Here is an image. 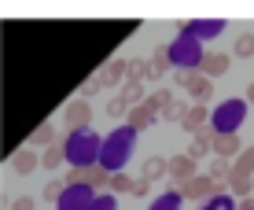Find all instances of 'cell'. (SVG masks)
<instances>
[{
	"mask_svg": "<svg viewBox=\"0 0 254 210\" xmlns=\"http://www.w3.org/2000/svg\"><path fill=\"white\" fill-rule=\"evenodd\" d=\"M74 137H77V140H70V144L63 147V155H66L70 162H77V166H92L96 151H100V140H96V133H85V129H77Z\"/></svg>",
	"mask_w": 254,
	"mask_h": 210,
	"instance_id": "6da1fadb",
	"label": "cell"
},
{
	"mask_svg": "<svg viewBox=\"0 0 254 210\" xmlns=\"http://www.w3.org/2000/svg\"><path fill=\"white\" fill-rule=\"evenodd\" d=\"M166 173L173 177V185H188L191 177H195V162L188 159V155H173V159H166Z\"/></svg>",
	"mask_w": 254,
	"mask_h": 210,
	"instance_id": "7a4b0ae2",
	"label": "cell"
},
{
	"mask_svg": "<svg viewBox=\"0 0 254 210\" xmlns=\"http://www.w3.org/2000/svg\"><path fill=\"white\" fill-rule=\"evenodd\" d=\"M221 192V185H214L210 177H191L188 185H181V199H206V196H217Z\"/></svg>",
	"mask_w": 254,
	"mask_h": 210,
	"instance_id": "3957f363",
	"label": "cell"
},
{
	"mask_svg": "<svg viewBox=\"0 0 254 210\" xmlns=\"http://www.w3.org/2000/svg\"><path fill=\"white\" fill-rule=\"evenodd\" d=\"M155 118H159V111H155L151 103H147V96H144V100H140L136 107L129 111V126H126V129H133V133H140V129H147V126H151Z\"/></svg>",
	"mask_w": 254,
	"mask_h": 210,
	"instance_id": "277c9868",
	"label": "cell"
},
{
	"mask_svg": "<svg viewBox=\"0 0 254 210\" xmlns=\"http://www.w3.org/2000/svg\"><path fill=\"white\" fill-rule=\"evenodd\" d=\"M240 122H243V103L240 100H229V103H225V111L217 115V129H214V133H232Z\"/></svg>",
	"mask_w": 254,
	"mask_h": 210,
	"instance_id": "5b68a950",
	"label": "cell"
},
{
	"mask_svg": "<svg viewBox=\"0 0 254 210\" xmlns=\"http://www.w3.org/2000/svg\"><path fill=\"white\" fill-rule=\"evenodd\" d=\"M133 129H118V133H115V140H111V144H107V162H122V159H126V155H129V147H133Z\"/></svg>",
	"mask_w": 254,
	"mask_h": 210,
	"instance_id": "8992f818",
	"label": "cell"
},
{
	"mask_svg": "<svg viewBox=\"0 0 254 210\" xmlns=\"http://www.w3.org/2000/svg\"><path fill=\"white\" fill-rule=\"evenodd\" d=\"M89 115H92L89 103H85V100H74V103L66 107V126H70V129H85V126H89Z\"/></svg>",
	"mask_w": 254,
	"mask_h": 210,
	"instance_id": "52a82bcc",
	"label": "cell"
},
{
	"mask_svg": "<svg viewBox=\"0 0 254 210\" xmlns=\"http://www.w3.org/2000/svg\"><path fill=\"white\" fill-rule=\"evenodd\" d=\"M166 70H170V48H155V56H151V63H144V77H162Z\"/></svg>",
	"mask_w": 254,
	"mask_h": 210,
	"instance_id": "ba28073f",
	"label": "cell"
},
{
	"mask_svg": "<svg viewBox=\"0 0 254 210\" xmlns=\"http://www.w3.org/2000/svg\"><path fill=\"white\" fill-rule=\"evenodd\" d=\"M232 59L225 56V52H210V56H203V77H217V74H225L229 70Z\"/></svg>",
	"mask_w": 254,
	"mask_h": 210,
	"instance_id": "9c48e42d",
	"label": "cell"
},
{
	"mask_svg": "<svg viewBox=\"0 0 254 210\" xmlns=\"http://www.w3.org/2000/svg\"><path fill=\"white\" fill-rule=\"evenodd\" d=\"M185 89L195 96V103H206L210 96H214V81H210V77H203V74H191V81L185 85Z\"/></svg>",
	"mask_w": 254,
	"mask_h": 210,
	"instance_id": "30bf717a",
	"label": "cell"
},
{
	"mask_svg": "<svg viewBox=\"0 0 254 210\" xmlns=\"http://www.w3.org/2000/svg\"><path fill=\"white\" fill-rule=\"evenodd\" d=\"M210 140H214V129L203 126V129L195 133V140H191V147H188V159H191V162H199V159L210 151Z\"/></svg>",
	"mask_w": 254,
	"mask_h": 210,
	"instance_id": "8fae6325",
	"label": "cell"
},
{
	"mask_svg": "<svg viewBox=\"0 0 254 210\" xmlns=\"http://www.w3.org/2000/svg\"><path fill=\"white\" fill-rule=\"evenodd\" d=\"M210 144H214L217 159H229V155L240 151V140H236L232 133H214V140H210Z\"/></svg>",
	"mask_w": 254,
	"mask_h": 210,
	"instance_id": "7c38bea8",
	"label": "cell"
},
{
	"mask_svg": "<svg viewBox=\"0 0 254 210\" xmlns=\"http://www.w3.org/2000/svg\"><path fill=\"white\" fill-rule=\"evenodd\" d=\"M11 166H15V173H33V170H37V151H33V147L15 151L11 155Z\"/></svg>",
	"mask_w": 254,
	"mask_h": 210,
	"instance_id": "4fadbf2b",
	"label": "cell"
},
{
	"mask_svg": "<svg viewBox=\"0 0 254 210\" xmlns=\"http://www.w3.org/2000/svg\"><path fill=\"white\" fill-rule=\"evenodd\" d=\"M181 126H185L188 133H199V129L206 126V107H199V103H195V107H188L185 118H181Z\"/></svg>",
	"mask_w": 254,
	"mask_h": 210,
	"instance_id": "5bb4252c",
	"label": "cell"
},
{
	"mask_svg": "<svg viewBox=\"0 0 254 210\" xmlns=\"http://www.w3.org/2000/svg\"><path fill=\"white\" fill-rule=\"evenodd\" d=\"M107 177H111V173L103 170V166H85V170H81V181L89 188H103V185H107Z\"/></svg>",
	"mask_w": 254,
	"mask_h": 210,
	"instance_id": "9a60e30c",
	"label": "cell"
},
{
	"mask_svg": "<svg viewBox=\"0 0 254 210\" xmlns=\"http://www.w3.org/2000/svg\"><path fill=\"white\" fill-rule=\"evenodd\" d=\"M122 74H126V63H122V59H111V63L103 67V70H100L96 77H100V85H115Z\"/></svg>",
	"mask_w": 254,
	"mask_h": 210,
	"instance_id": "2e32d148",
	"label": "cell"
},
{
	"mask_svg": "<svg viewBox=\"0 0 254 210\" xmlns=\"http://www.w3.org/2000/svg\"><path fill=\"white\" fill-rule=\"evenodd\" d=\"M166 173V159L162 155H147V162H144V181H159Z\"/></svg>",
	"mask_w": 254,
	"mask_h": 210,
	"instance_id": "e0dca14e",
	"label": "cell"
},
{
	"mask_svg": "<svg viewBox=\"0 0 254 210\" xmlns=\"http://www.w3.org/2000/svg\"><path fill=\"white\" fill-rule=\"evenodd\" d=\"M63 159H66V155H63V144H52V147H45V155L37 159V166H48V170H56Z\"/></svg>",
	"mask_w": 254,
	"mask_h": 210,
	"instance_id": "ac0fdd59",
	"label": "cell"
},
{
	"mask_svg": "<svg viewBox=\"0 0 254 210\" xmlns=\"http://www.w3.org/2000/svg\"><path fill=\"white\" fill-rule=\"evenodd\" d=\"M232 173H240V177H251L254 173V147H243L240 151V162L232 166Z\"/></svg>",
	"mask_w": 254,
	"mask_h": 210,
	"instance_id": "d6986e66",
	"label": "cell"
},
{
	"mask_svg": "<svg viewBox=\"0 0 254 210\" xmlns=\"http://www.w3.org/2000/svg\"><path fill=\"white\" fill-rule=\"evenodd\" d=\"M52 144H56V129H52L48 122L33 129V147H52Z\"/></svg>",
	"mask_w": 254,
	"mask_h": 210,
	"instance_id": "ffe728a7",
	"label": "cell"
},
{
	"mask_svg": "<svg viewBox=\"0 0 254 210\" xmlns=\"http://www.w3.org/2000/svg\"><path fill=\"white\" fill-rule=\"evenodd\" d=\"M118 100L126 103V107H129V103H140V100H144V85H140V81H126V89H122Z\"/></svg>",
	"mask_w": 254,
	"mask_h": 210,
	"instance_id": "44dd1931",
	"label": "cell"
},
{
	"mask_svg": "<svg viewBox=\"0 0 254 210\" xmlns=\"http://www.w3.org/2000/svg\"><path fill=\"white\" fill-rule=\"evenodd\" d=\"M173 100H177V96H173L170 89H155L151 96H147V103H151V107H155V111H162V107H170V103H173Z\"/></svg>",
	"mask_w": 254,
	"mask_h": 210,
	"instance_id": "7402d4cb",
	"label": "cell"
},
{
	"mask_svg": "<svg viewBox=\"0 0 254 210\" xmlns=\"http://www.w3.org/2000/svg\"><path fill=\"white\" fill-rule=\"evenodd\" d=\"M236 56H240V59L254 56V33H240V37H236Z\"/></svg>",
	"mask_w": 254,
	"mask_h": 210,
	"instance_id": "603a6c76",
	"label": "cell"
},
{
	"mask_svg": "<svg viewBox=\"0 0 254 210\" xmlns=\"http://www.w3.org/2000/svg\"><path fill=\"white\" fill-rule=\"evenodd\" d=\"M225 181H229V188L236 192V196H251V177H240V173L229 170V177H225Z\"/></svg>",
	"mask_w": 254,
	"mask_h": 210,
	"instance_id": "cb8c5ba5",
	"label": "cell"
},
{
	"mask_svg": "<svg viewBox=\"0 0 254 210\" xmlns=\"http://www.w3.org/2000/svg\"><path fill=\"white\" fill-rule=\"evenodd\" d=\"M229 170H232V166L225 162V159H214V162H210V181H214V185H221V181L229 177Z\"/></svg>",
	"mask_w": 254,
	"mask_h": 210,
	"instance_id": "d4e9b609",
	"label": "cell"
},
{
	"mask_svg": "<svg viewBox=\"0 0 254 210\" xmlns=\"http://www.w3.org/2000/svg\"><path fill=\"white\" fill-rule=\"evenodd\" d=\"M185 111H188L185 103H181V100H173L170 107H162V111H159V115H162L166 122H181V118H185Z\"/></svg>",
	"mask_w": 254,
	"mask_h": 210,
	"instance_id": "484cf974",
	"label": "cell"
},
{
	"mask_svg": "<svg viewBox=\"0 0 254 210\" xmlns=\"http://www.w3.org/2000/svg\"><path fill=\"white\" fill-rule=\"evenodd\" d=\"M170 56H177V59H195V41H181V45H177V52H170Z\"/></svg>",
	"mask_w": 254,
	"mask_h": 210,
	"instance_id": "4316f807",
	"label": "cell"
},
{
	"mask_svg": "<svg viewBox=\"0 0 254 210\" xmlns=\"http://www.w3.org/2000/svg\"><path fill=\"white\" fill-rule=\"evenodd\" d=\"M107 185H111V188H115L118 196H122V192H129V188H133V181H129L126 173H115V177H107Z\"/></svg>",
	"mask_w": 254,
	"mask_h": 210,
	"instance_id": "83f0119b",
	"label": "cell"
},
{
	"mask_svg": "<svg viewBox=\"0 0 254 210\" xmlns=\"http://www.w3.org/2000/svg\"><path fill=\"white\" fill-rule=\"evenodd\" d=\"M126 74H129V81H140V77H144V59H129Z\"/></svg>",
	"mask_w": 254,
	"mask_h": 210,
	"instance_id": "f1b7e54d",
	"label": "cell"
},
{
	"mask_svg": "<svg viewBox=\"0 0 254 210\" xmlns=\"http://www.w3.org/2000/svg\"><path fill=\"white\" fill-rule=\"evenodd\" d=\"M126 111H129V107H126V103H122V100H118V96H115V100H111V103H107V115H111V118H115V122H118L122 115H126Z\"/></svg>",
	"mask_w": 254,
	"mask_h": 210,
	"instance_id": "f546056e",
	"label": "cell"
},
{
	"mask_svg": "<svg viewBox=\"0 0 254 210\" xmlns=\"http://www.w3.org/2000/svg\"><path fill=\"white\" fill-rule=\"evenodd\" d=\"M100 89H103V85H100V77H92V81H85V85H81V96H77V100H85V96H96Z\"/></svg>",
	"mask_w": 254,
	"mask_h": 210,
	"instance_id": "4dcf8cb0",
	"label": "cell"
},
{
	"mask_svg": "<svg viewBox=\"0 0 254 210\" xmlns=\"http://www.w3.org/2000/svg\"><path fill=\"white\" fill-rule=\"evenodd\" d=\"M59 192H63V181H48L41 196H45V199H59Z\"/></svg>",
	"mask_w": 254,
	"mask_h": 210,
	"instance_id": "1f68e13d",
	"label": "cell"
},
{
	"mask_svg": "<svg viewBox=\"0 0 254 210\" xmlns=\"http://www.w3.org/2000/svg\"><path fill=\"white\" fill-rule=\"evenodd\" d=\"M11 210H37V203H33L30 196H19V199L11 203Z\"/></svg>",
	"mask_w": 254,
	"mask_h": 210,
	"instance_id": "d6a6232c",
	"label": "cell"
},
{
	"mask_svg": "<svg viewBox=\"0 0 254 210\" xmlns=\"http://www.w3.org/2000/svg\"><path fill=\"white\" fill-rule=\"evenodd\" d=\"M203 210H232V199H225V196H217L214 203H206Z\"/></svg>",
	"mask_w": 254,
	"mask_h": 210,
	"instance_id": "836d02e7",
	"label": "cell"
},
{
	"mask_svg": "<svg viewBox=\"0 0 254 210\" xmlns=\"http://www.w3.org/2000/svg\"><path fill=\"white\" fill-rule=\"evenodd\" d=\"M129 196H140V199H144V196H147V181H144V177H140V181H133V188H129Z\"/></svg>",
	"mask_w": 254,
	"mask_h": 210,
	"instance_id": "e575fe53",
	"label": "cell"
},
{
	"mask_svg": "<svg viewBox=\"0 0 254 210\" xmlns=\"http://www.w3.org/2000/svg\"><path fill=\"white\" fill-rule=\"evenodd\" d=\"M89 210H115V207H111V199H100V203L89 207Z\"/></svg>",
	"mask_w": 254,
	"mask_h": 210,
	"instance_id": "d590c367",
	"label": "cell"
},
{
	"mask_svg": "<svg viewBox=\"0 0 254 210\" xmlns=\"http://www.w3.org/2000/svg\"><path fill=\"white\" fill-rule=\"evenodd\" d=\"M240 210H254V199H251V196H243V199H240Z\"/></svg>",
	"mask_w": 254,
	"mask_h": 210,
	"instance_id": "8d00e7d4",
	"label": "cell"
},
{
	"mask_svg": "<svg viewBox=\"0 0 254 210\" xmlns=\"http://www.w3.org/2000/svg\"><path fill=\"white\" fill-rule=\"evenodd\" d=\"M155 210H173V196H170V199H162V203L155 207Z\"/></svg>",
	"mask_w": 254,
	"mask_h": 210,
	"instance_id": "74e56055",
	"label": "cell"
},
{
	"mask_svg": "<svg viewBox=\"0 0 254 210\" xmlns=\"http://www.w3.org/2000/svg\"><path fill=\"white\" fill-rule=\"evenodd\" d=\"M247 100H251V103H254V85H251V89H247Z\"/></svg>",
	"mask_w": 254,
	"mask_h": 210,
	"instance_id": "f35d334b",
	"label": "cell"
},
{
	"mask_svg": "<svg viewBox=\"0 0 254 210\" xmlns=\"http://www.w3.org/2000/svg\"><path fill=\"white\" fill-rule=\"evenodd\" d=\"M251 192H254V181H251Z\"/></svg>",
	"mask_w": 254,
	"mask_h": 210,
	"instance_id": "ab89813d",
	"label": "cell"
}]
</instances>
